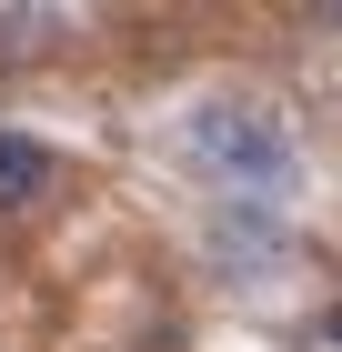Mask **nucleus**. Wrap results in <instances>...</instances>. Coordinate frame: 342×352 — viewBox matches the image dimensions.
Segmentation results:
<instances>
[{"label": "nucleus", "mask_w": 342, "mask_h": 352, "mask_svg": "<svg viewBox=\"0 0 342 352\" xmlns=\"http://www.w3.org/2000/svg\"><path fill=\"white\" fill-rule=\"evenodd\" d=\"M182 151L242 201H272V191L302 182V151H292V121L272 101H202L182 121Z\"/></svg>", "instance_id": "1"}, {"label": "nucleus", "mask_w": 342, "mask_h": 352, "mask_svg": "<svg viewBox=\"0 0 342 352\" xmlns=\"http://www.w3.org/2000/svg\"><path fill=\"white\" fill-rule=\"evenodd\" d=\"M51 201V151L30 131H0V212H41Z\"/></svg>", "instance_id": "2"}, {"label": "nucleus", "mask_w": 342, "mask_h": 352, "mask_svg": "<svg viewBox=\"0 0 342 352\" xmlns=\"http://www.w3.org/2000/svg\"><path fill=\"white\" fill-rule=\"evenodd\" d=\"M51 10H0V71H10V60H41V51H51Z\"/></svg>", "instance_id": "3"}, {"label": "nucleus", "mask_w": 342, "mask_h": 352, "mask_svg": "<svg viewBox=\"0 0 342 352\" xmlns=\"http://www.w3.org/2000/svg\"><path fill=\"white\" fill-rule=\"evenodd\" d=\"M312 30H342V10H312Z\"/></svg>", "instance_id": "4"}]
</instances>
